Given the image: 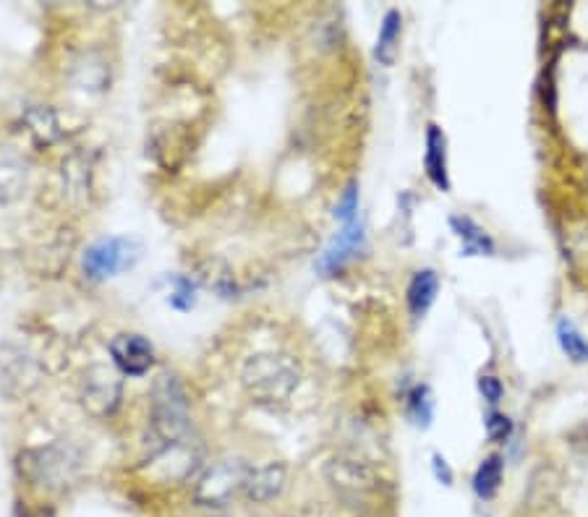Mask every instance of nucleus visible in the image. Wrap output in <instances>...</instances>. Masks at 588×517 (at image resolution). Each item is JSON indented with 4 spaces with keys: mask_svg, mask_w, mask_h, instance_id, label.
Instances as JSON below:
<instances>
[{
    "mask_svg": "<svg viewBox=\"0 0 588 517\" xmlns=\"http://www.w3.org/2000/svg\"><path fill=\"white\" fill-rule=\"evenodd\" d=\"M149 426L163 447L183 444L191 426V400L186 384L176 374H160L149 397Z\"/></svg>",
    "mask_w": 588,
    "mask_h": 517,
    "instance_id": "1",
    "label": "nucleus"
},
{
    "mask_svg": "<svg viewBox=\"0 0 588 517\" xmlns=\"http://www.w3.org/2000/svg\"><path fill=\"white\" fill-rule=\"evenodd\" d=\"M241 382L259 403H280L296 392L301 382V369L293 358L283 353H259L246 361Z\"/></svg>",
    "mask_w": 588,
    "mask_h": 517,
    "instance_id": "2",
    "label": "nucleus"
},
{
    "mask_svg": "<svg viewBox=\"0 0 588 517\" xmlns=\"http://www.w3.org/2000/svg\"><path fill=\"white\" fill-rule=\"evenodd\" d=\"M142 259V243L131 235H105L84 249L82 272L89 282H105L136 267Z\"/></svg>",
    "mask_w": 588,
    "mask_h": 517,
    "instance_id": "3",
    "label": "nucleus"
},
{
    "mask_svg": "<svg viewBox=\"0 0 588 517\" xmlns=\"http://www.w3.org/2000/svg\"><path fill=\"white\" fill-rule=\"evenodd\" d=\"M76 468H79V457L68 447H61V444L27 450L21 452L19 457L21 476L27 478L32 486H40V489L48 491L66 489L74 481Z\"/></svg>",
    "mask_w": 588,
    "mask_h": 517,
    "instance_id": "4",
    "label": "nucleus"
},
{
    "mask_svg": "<svg viewBox=\"0 0 588 517\" xmlns=\"http://www.w3.org/2000/svg\"><path fill=\"white\" fill-rule=\"evenodd\" d=\"M249 473L251 468L244 460H220L204 470V476L196 481L194 502L202 507H223L238 491H244Z\"/></svg>",
    "mask_w": 588,
    "mask_h": 517,
    "instance_id": "5",
    "label": "nucleus"
},
{
    "mask_svg": "<svg viewBox=\"0 0 588 517\" xmlns=\"http://www.w3.org/2000/svg\"><path fill=\"white\" fill-rule=\"evenodd\" d=\"M123 382L113 369L95 363L82 376V405L87 413L97 418L110 416L121 405Z\"/></svg>",
    "mask_w": 588,
    "mask_h": 517,
    "instance_id": "6",
    "label": "nucleus"
},
{
    "mask_svg": "<svg viewBox=\"0 0 588 517\" xmlns=\"http://www.w3.org/2000/svg\"><path fill=\"white\" fill-rule=\"evenodd\" d=\"M325 476L330 481V486L338 491L340 497L348 499V502H359V499L369 497L374 489H377V476L374 470L359 460V457L338 455L332 457L325 468Z\"/></svg>",
    "mask_w": 588,
    "mask_h": 517,
    "instance_id": "7",
    "label": "nucleus"
},
{
    "mask_svg": "<svg viewBox=\"0 0 588 517\" xmlns=\"http://www.w3.org/2000/svg\"><path fill=\"white\" fill-rule=\"evenodd\" d=\"M364 243L366 228L361 217L356 222H351V225H340V230L332 235V241L327 243L325 251L317 256L314 267H317V272L322 277H335L359 256V251L364 249Z\"/></svg>",
    "mask_w": 588,
    "mask_h": 517,
    "instance_id": "8",
    "label": "nucleus"
},
{
    "mask_svg": "<svg viewBox=\"0 0 588 517\" xmlns=\"http://www.w3.org/2000/svg\"><path fill=\"white\" fill-rule=\"evenodd\" d=\"M108 353L118 374L131 376V379H139V376H144L155 366V348L139 332L115 335L108 345Z\"/></svg>",
    "mask_w": 588,
    "mask_h": 517,
    "instance_id": "9",
    "label": "nucleus"
},
{
    "mask_svg": "<svg viewBox=\"0 0 588 517\" xmlns=\"http://www.w3.org/2000/svg\"><path fill=\"white\" fill-rule=\"evenodd\" d=\"M285 486H288V465H259V468H251L249 478H246L244 497L254 504H270L275 502V499H280Z\"/></svg>",
    "mask_w": 588,
    "mask_h": 517,
    "instance_id": "10",
    "label": "nucleus"
},
{
    "mask_svg": "<svg viewBox=\"0 0 588 517\" xmlns=\"http://www.w3.org/2000/svg\"><path fill=\"white\" fill-rule=\"evenodd\" d=\"M424 173L429 178L437 191L442 194H450V170H447V136L437 123H429L426 126V139H424Z\"/></svg>",
    "mask_w": 588,
    "mask_h": 517,
    "instance_id": "11",
    "label": "nucleus"
},
{
    "mask_svg": "<svg viewBox=\"0 0 588 517\" xmlns=\"http://www.w3.org/2000/svg\"><path fill=\"white\" fill-rule=\"evenodd\" d=\"M437 296H440V275L432 267L416 269L406 288V306L413 322H419L429 314Z\"/></svg>",
    "mask_w": 588,
    "mask_h": 517,
    "instance_id": "12",
    "label": "nucleus"
},
{
    "mask_svg": "<svg viewBox=\"0 0 588 517\" xmlns=\"http://www.w3.org/2000/svg\"><path fill=\"white\" fill-rule=\"evenodd\" d=\"M447 222H450V230H453L455 238L460 241V251H463V256L497 254V243H494V238L487 233V228H481L474 217L453 215Z\"/></svg>",
    "mask_w": 588,
    "mask_h": 517,
    "instance_id": "13",
    "label": "nucleus"
},
{
    "mask_svg": "<svg viewBox=\"0 0 588 517\" xmlns=\"http://www.w3.org/2000/svg\"><path fill=\"white\" fill-rule=\"evenodd\" d=\"M400 37H403V14H400L398 8H390V11H385V16H382L377 42H374V61H377L379 66H395L400 53Z\"/></svg>",
    "mask_w": 588,
    "mask_h": 517,
    "instance_id": "14",
    "label": "nucleus"
},
{
    "mask_svg": "<svg viewBox=\"0 0 588 517\" xmlns=\"http://www.w3.org/2000/svg\"><path fill=\"white\" fill-rule=\"evenodd\" d=\"M27 186V162L11 147H0V202H11Z\"/></svg>",
    "mask_w": 588,
    "mask_h": 517,
    "instance_id": "15",
    "label": "nucleus"
},
{
    "mask_svg": "<svg viewBox=\"0 0 588 517\" xmlns=\"http://www.w3.org/2000/svg\"><path fill=\"white\" fill-rule=\"evenodd\" d=\"M502 476H505V457L492 452V455L484 457L479 463V468L474 470L471 489H474V494L481 502H492L502 486Z\"/></svg>",
    "mask_w": 588,
    "mask_h": 517,
    "instance_id": "16",
    "label": "nucleus"
},
{
    "mask_svg": "<svg viewBox=\"0 0 588 517\" xmlns=\"http://www.w3.org/2000/svg\"><path fill=\"white\" fill-rule=\"evenodd\" d=\"M406 416L416 429H429L434 421V397L426 384H413L406 392Z\"/></svg>",
    "mask_w": 588,
    "mask_h": 517,
    "instance_id": "17",
    "label": "nucleus"
},
{
    "mask_svg": "<svg viewBox=\"0 0 588 517\" xmlns=\"http://www.w3.org/2000/svg\"><path fill=\"white\" fill-rule=\"evenodd\" d=\"M557 343L560 350L573 363H588V340L583 337V332L570 322L568 316H562L557 322Z\"/></svg>",
    "mask_w": 588,
    "mask_h": 517,
    "instance_id": "18",
    "label": "nucleus"
},
{
    "mask_svg": "<svg viewBox=\"0 0 588 517\" xmlns=\"http://www.w3.org/2000/svg\"><path fill=\"white\" fill-rule=\"evenodd\" d=\"M29 121V134H32V139L37 141V144H53L58 136H61V131H58V118H55V113L50 108H37L32 110V113L27 115Z\"/></svg>",
    "mask_w": 588,
    "mask_h": 517,
    "instance_id": "19",
    "label": "nucleus"
},
{
    "mask_svg": "<svg viewBox=\"0 0 588 517\" xmlns=\"http://www.w3.org/2000/svg\"><path fill=\"white\" fill-rule=\"evenodd\" d=\"M359 207H361V194H359V183L351 181L343 188L338 204H335V220L340 225H351V222L359 220Z\"/></svg>",
    "mask_w": 588,
    "mask_h": 517,
    "instance_id": "20",
    "label": "nucleus"
},
{
    "mask_svg": "<svg viewBox=\"0 0 588 517\" xmlns=\"http://www.w3.org/2000/svg\"><path fill=\"white\" fill-rule=\"evenodd\" d=\"M484 431H487V437L492 444H505L507 439L513 437L515 423L513 418L502 413L497 408H489V413L484 416Z\"/></svg>",
    "mask_w": 588,
    "mask_h": 517,
    "instance_id": "21",
    "label": "nucleus"
},
{
    "mask_svg": "<svg viewBox=\"0 0 588 517\" xmlns=\"http://www.w3.org/2000/svg\"><path fill=\"white\" fill-rule=\"evenodd\" d=\"M168 303L176 311L186 314L196 306V282L189 275H176L173 277V293H170Z\"/></svg>",
    "mask_w": 588,
    "mask_h": 517,
    "instance_id": "22",
    "label": "nucleus"
},
{
    "mask_svg": "<svg viewBox=\"0 0 588 517\" xmlns=\"http://www.w3.org/2000/svg\"><path fill=\"white\" fill-rule=\"evenodd\" d=\"M476 387H479V395L484 397V403L489 408H497L502 403V397H505V384H502V379L497 374H481Z\"/></svg>",
    "mask_w": 588,
    "mask_h": 517,
    "instance_id": "23",
    "label": "nucleus"
},
{
    "mask_svg": "<svg viewBox=\"0 0 588 517\" xmlns=\"http://www.w3.org/2000/svg\"><path fill=\"white\" fill-rule=\"evenodd\" d=\"M432 473H434V478H437V484L453 486L455 473H453V468H450V463H447V460L440 455V452H434V455H432Z\"/></svg>",
    "mask_w": 588,
    "mask_h": 517,
    "instance_id": "24",
    "label": "nucleus"
},
{
    "mask_svg": "<svg viewBox=\"0 0 588 517\" xmlns=\"http://www.w3.org/2000/svg\"><path fill=\"white\" fill-rule=\"evenodd\" d=\"M16 517H55V507L50 502L40 504H19Z\"/></svg>",
    "mask_w": 588,
    "mask_h": 517,
    "instance_id": "25",
    "label": "nucleus"
}]
</instances>
